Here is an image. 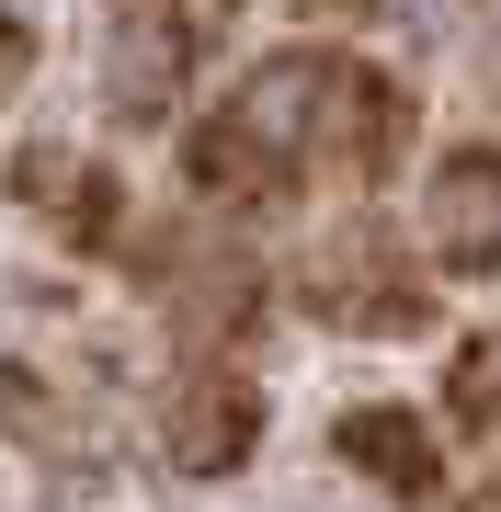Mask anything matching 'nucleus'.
Masks as SVG:
<instances>
[{
    "instance_id": "1",
    "label": "nucleus",
    "mask_w": 501,
    "mask_h": 512,
    "mask_svg": "<svg viewBox=\"0 0 501 512\" xmlns=\"http://www.w3.org/2000/svg\"><path fill=\"white\" fill-rule=\"evenodd\" d=\"M399 160L410 92L353 46H274L183 126V194L217 228L285 217V205H376Z\"/></svg>"
},
{
    "instance_id": "2",
    "label": "nucleus",
    "mask_w": 501,
    "mask_h": 512,
    "mask_svg": "<svg viewBox=\"0 0 501 512\" xmlns=\"http://www.w3.org/2000/svg\"><path fill=\"white\" fill-rule=\"evenodd\" d=\"M285 296H297L319 330H365V342H399V330H422V319H433V262H422V251H399V239H388V217L342 205V228L319 239V251H297Z\"/></svg>"
},
{
    "instance_id": "3",
    "label": "nucleus",
    "mask_w": 501,
    "mask_h": 512,
    "mask_svg": "<svg viewBox=\"0 0 501 512\" xmlns=\"http://www.w3.org/2000/svg\"><path fill=\"white\" fill-rule=\"evenodd\" d=\"M217 35H228V0H103V92H114V114L126 126H171Z\"/></svg>"
},
{
    "instance_id": "4",
    "label": "nucleus",
    "mask_w": 501,
    "mask_h": 512,
    "mask_svg": "<svg viewBox=\"0 0 501 512\" xmlns=\"http://www.w3.org/2000/svg\"><path fill=\"white\" fill-rule=\"evenodd\" d=\"M410 251L433 262V285H490L501 274V148H445L422 171Z\"/></svg>"
},
{
    "instance_id": "5",
    "label": "nucleus",
    "mask_w": 501,
    "mask_h": 512,
    "mask_svg": "<svg viewBox=\"0 0 501 512\" xmlns=\"http://www.w3.org/2000/svg\"><path fill=\"white\" fill-rule=\"evenodd\" d=\"M262 456V387L228 353H194L160 399V467L171 478H240Z\"/></svg>"
},
{
    "instance_id": "6",
    "label": "nucleus",
    "mask_w": 501,
    "mask_h": 512,
    "mask_svg": "<svg viewBox=\"0 0 501 512\" xmlns=\"http://www.w3.org/2000/svg\"><path fill=\"white\" fill-rule=\"evenodd\" d=\"M331 456L353 478H376L388 501H456V467H445V433H433L410 399H365L331 421Z\"/></svg>"
},
{
    "instance_id": "7",
    "label": "nucleus",
    "mask_w": 501,
    "mask_h": 512,
    "mask_svg": "<svg viewBox=\"0 0 501 512\" xmlns=\"http://www.w3.org/2000/svg\"><path fill=\"white\" fill-rule=\"evenodd\" d=\"M0 433L35 444L46 467H103V444H114V433H103V410L80 399L57 365H35V353H12V365H0Z\"/></svg>"
},
{
    "instance_id": "8",
    "label": "nucleus",
    "mask_w": 501,
    "mask_h": 512,
    "mask_svg": "<svg viewBox=\"0 0 501 512\" xmlns=\"http://www.w3.org/2000/svg\"><path fill=\"white\" fill-rule=\"evenodd\" d=\"M23 194H46V228L80 239V251H114L126 217H114V171L69 160V148H46V160H23Z\"/></svg>"
},
{
    "instance_id": "9",
    "label": "nucleus",
    "mask_w": 501,
    "mask_h": 512,
    "mask_svg": "<svg viewBox=\"0 0 501 512\" xmlns=\"http://www.w3.org/2000/svg\"><path fill=\"white\" fill-rule=\"evenodd\" d=\"M445 421L467 433V478H501V330H467L445 353Z\"/></svg>"
},
{
    "instance_id": "10",
    "label": "nucleus",
    "mask_w": 501,
    "mask_h": 512,
    "mask_svg": "<svg viewBox=\"0 0 501 512\" xmlns=\"http://www.w3.org/2000/svg\"><path fill=\"white\" fill-rule=\"evenodd\" d=\"M23 80H35V23H23L12 0H0V114L23 103Z\"/></svg>"
},
{
    "instance_id": "11",
    "label": "nucleus",
    "mask_w": 501,
    "mask_h": 512,
    "mask_svg": "<svg viewBox=\"0 0 501 512\" xmlns=\"http://www.w3.org/2000/svg\"><path fill=\"white\" fill-rule=\"evenodd\" d=\"M228 12H240V0H228ZM285 12H376V0H285Z\"/></svg>"
}]
</instances>
